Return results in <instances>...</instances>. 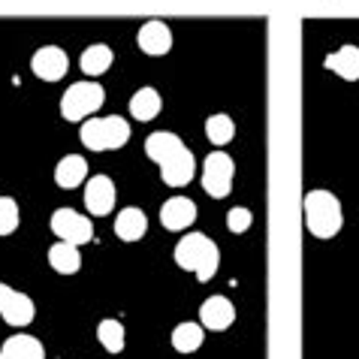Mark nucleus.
<instances>
[{
    "mask_svg": "<svg viewBox=\"0 0 359 359\" xmlns=\"http://www.w3.org/2000/svg\"><path fill=\"white\" fill-rule=\"evenodd\" d=\"M145 154L161 166V178L169 187H184L196 175L194 151L169 130H157L145 139Z\"/></svg>",
    "mask_w": 359,
    "mask_h": 359,
    "instance_id": "nucleus-1",
    "label": "nucleus"
},
{
    "mask_svg": "<svg viewBox=\"0 0 359 359\" xmlns=\"http://www.w3.org/2000/svg\"><path fill=\"white\" fill-rule=\"evenodd\" d=\"M175 263L184 272H194L196 281H212L221 266V251L205 233H187L182 242L175 245Z\"/></svg>",
    "mask_w": 359,
    "mask_h": 359,
    "instance_id": "nucleus-2",
    "label": "nucleus"
},
{
    "mask_svg": "<svg viewBox=\"0 0 359 359\" xmlns=\"http://www.w3.org/2000/svg\"><path fill=\"white\" fill-rule=\"evenodd\" d=\"M305 226L314 238H335L344 226L341 199L329 191H308L305 194Z\"/></svg>",
    "mask_w": 359,
    "mask_h": 359,
    "instance_id": "nucleus-3",
    "label": "nucleus"
},
{
    "mask_svg": "<svg viewBox=\"0 0 359 359\" xmlns=\"http://www.w3.org/2000/svg\"><path fill=\"white\" fill-rule=\"evenodd\" d=\"M79 139L88 151H115L130 142V121L121 115H106V118H91L82 124Z\"/></svg>",
    "mask_w": 359,
    "mask_h": 359,
    "instance_id": "nucleus-4",
    "label": "nucleus"
},
{
    "mask_svg": "<svg viewBox=\"0 0 359 359\" xmlns=\"http://www.w3.org/2000/svg\"><path fill=\"white\" fill-rule=\"evenodd\" d=\"M103 103H106L103 85H97L94 79H85V82H76L64 91L61 115H64V121H85V118L94 115Z\"/></svg>",
    "mask_w": 359,
    "mask_h": 359,
    "instance_id": "nucleus-5",
    "label": "nucleus"
},
{
    "mask_svg": "<svg viewBox=\"0 0 359 359\" xmlns=\"http://www.w3.org/2000/svg\"><path fill=\"white\" fill-rule=\"evenodd\" d=\"M233 175L236 163L226 151H212L203 161V191L212 199H224L233 191Z\"/></svg>",
    "mask_w": 359,
    "mask_h": 359,
    "instance_id": "nucleus-6",
    "label": "nucleus"
},
{
    "mask_svg": "<svg viewBox=\"0 0 359 359\" xmlns=\"http://www.w3.org/2000/svg\"><path fill=\"white\" fill-rule=\"evenodd\" d=\"M52 233L61 238V242L85 245L94 238V224H91V217L79 215L76 208H57L52 215Z\"/></svg>",
    "mask_w": 359,
    "mask_h": 359,
    "instance_id": "nucleus-7",
    "label": "nucleus"
},
{
    "mask_svg": "<svg viewBox=\"0 0 359 359\" xmlns=\"http://www.w3.org/2000/svg\"><path fill=\"white\" fill-rule=\"evenodd\" d=\"M67 52L57 46H43L36 48V55L31 57V69L36 79H43V82H61L64 73H67Z\"/></svg>",
    "mask_w": 359,
    "mask_h": 359,
    "instance_id": "nucleus-8",
    "label": "nucleus"
},
{
    "mask_svg": "<svg viewBox=\"0 0 359 359\" xmlns=\"http://www.w3.org/2000/svg\"><path fill=\"white\" fill-rule=\"evenodd\" d=\"M85 208L94 217H103L115 208V184L109 175H94L85 182Z\"/></svg>",
    "mask_w": 359,
    "mask_h": 359,
    "instance_id": "nucleus-9",
    "label": "nucleus"
},
{
    "mask_svg": "<svg viewBox=\"0 0 359 359\" xmlns=\"http://www.w3.org/2000/svg\"><path fill=\"white\" fill-rule=\"evenodd\" d=\"M199 323L212 332H224L236 323V305L226 296H208L199 308Z\"/></svg>",
    "mask_w": 359,
    "mask_h": 359,
    "instance_id": "nucleus-10",
    "label": "nucleus"
},
{
    "mask_svg": "<svg viewBox=\"0 0 359 359\" xmlns=\"http://www.w3.org/2000/svg\"><path fill=\"white\" fill-rule=\"evenodd\" d=\"M136 46L142 48L145 55L151 57H161V55H169L172 52V31H169V25L163 22H145L142 27H139L136 34Z\"/></svg>",
    "mask_w": 359,
    "mask_h": 359,
    "instance_id": "nucleus-11",
    "label": "nucleus"
},
{
    "mask_svg": "<svg viewBox=\"0 0 359 359\" xmlns=\"http://www.w3.org/2000/svg\"><path fill=\"white\" fill-rule=\"evenodd\" d=\"M196 221V203L187 196H172L161 205V224L169 233H182Z\"/></svg>",
    "mask_w": 359,
    "mask_h": 359,
    "instance_id": "nucleus-12",
    "label": "nucleus"
},
{
    "mask_svg": "<svg viewBox=\"0 0 359 359\" xmlns=\"http://www.w3.org/2000/svg\"><path fill=\"white\" fill-rule=\"evenodd\" d=\"M148 233V217L142 208H136V205H127L118 212L115 217V236L121 238V242H139Z\"/></svg>",
    "mask_w": 359,
    "mask_h": 359,
    "instance_id": "nucleus-13",
    "label": "nucleus"
},
{
    "mask_svg": "<svg viewBox=\"0 0 359 359\" xmlns=\"http://www.w3.org/2000/svg\"><path fill=\"white\" fill-rule=\"evenodd\" d=\"M55 182H57V187H64V191H73V187L88 182V161L82 154L61 157L55 166Z\"/></svg>",
    "mask_w": 359,
    "mask_h": 359,
    "instance_id": "nucleus-14",
    "label": "nucleus"
},
{
    "mask_svg": "<svg viewBox=\"0 0 359 359\" xmlns=\"http://www.w3.org/2000/svg\"><path fill=\"white\" fill-rule=\"evenodd\" d=\"M323 67L329 73L341 76L344 82H359V48L356 46H341L338 52L326 55Z\"/></svg>",
    "mask_w": 359,
    "mask_h": 359,
    "instance_id": "nucleus-15",
    "label": "nucleus"
},
{
    "mask_svg": "<svg viewBox=\"0 0 359 359\" xmlns=\"http://www.w3.org/2000/svg\"><path fill=\"white\" fill-rule=\"evenodd\" d=\"M0 314H4V320L9 326H27V323H34L36 305H34V299L27 293L13 290V293H9V299L4 302V308H0Z\"/></svg>",
    "mask_w": 359,
    "mask_h": 359,
    "instance_id": "nucleus-16",
    "label": "nucleus"
},
{
    "mask_svg": "<svg viewBox=\"0 0 359 359\" xmlns=\"http://www.w3.org/2000/svg\"><path fill=\"white\" fill-rule=\"evenodd\" d=\"M48 266L55 269L57 275H76L82 269V254H79V245L73 242H57L48 248Z\"/></svg>",
    "mask_w": 359,
    "mask_h": 359,
    "instance_id": "nucleus-17",
    "label": "nucleus"
},
{
    "mask_svg": "<svg viewBox=\"0 0 359 359\" xmlns=\"http://www.w3.org/2000/svg\"><path fill=\"white\" fill-rule=\"evenodd\" d=\"M0 359H46V351L34 335H13L0 347Z\"/></svg>",
    "mask_w": 359,
    "mask_h": 359,
    "instance_id": "nucleus-18",
    "label": "nucleus"
},
{
    "mask_svg": "<svg viewBox=\"0 0 359 359\" xmlns=\"http://www.w3.org/2000/svg\"><path fill=\"white\" fill-rule=\"evenodd\" d=\"M115 61V55H112V48H109L106 43H94V46H88L82 57H79V67H82V73L88 79H97V76H103L109 67H112Z\"/></svg>",
    "mask_w": 359,
    "mask_h": 359,
    "instance_id": "nucleus-19",
    "label": "nucleus"
},
{
    "mask_svg": "<svg viewBox=\"0 0 359 359\" xmlns=\"http://www.w3.org/2000/svg\"><path fill=\"white\" fill-rule=\"evenodd\" d=\"M161 109H163V100L157 94V88H151V85L139 88L130 97V115L136 121H151V118L161 115Z\"/></svg>",
    "mask_w": 359,
    "mask_h": 359,
    "instance_id": "nucleus-20",
    "label": "nucleus"
},
{
    "mask_svg": "<svg viewBox=\"0 0 359 359\" xmlns=\"http://www.w3.org/2000/svg\"><path fill=\"white\" fill-rule=\"evenodd\" d=\"M203 323H178L175 329H172V347L178 353H194V351H199L203 347V341H205V332H203Z\"/></svg>",
    "mask_w": 359,
    "mask_h": 359,
    "instance_id": "nucleus-21",
    "label": "nucleus"
},
{
    "mask_svg": "<svg viewBox=\"0 0 359 359\" xmlns=\"http://www.w3.org/2000/svg\"><path fill=\"white\" fill-rule=\"evenodd\" d=\"M233 136H236V121L226 112H217V115L205 118V139L212 145H226Z\"/></svg>",
    "mask_w": 359,
    "mask_h": 359,
    "instance_id": "nucleus-22",
    "label": "nucleus"
},
{
    "mask_svg": "<svg viewBox=\"0 0 359 359\" xmlns=\"http://www.w3.org/2000/svg\"><path fill=\"white\" fill-rule=\"evenodd\" d=\"M97 338H100V344H103L109 353H121V351H124V344H127L124 326H121V320H115V317H109V320H100V326H97Z\"/></svg>",
    "mask_w": 359,
    "mask_h": 359,
    "instance_id": "nucleus-23",
    "label": "nucleus"
},
{
    "mask_svg": "<svg viewBox=\"0 0 359 359\" xmlns=\"http://www.w3.org/2000/svg\"><path fill=\"white\" fill-rule=\"evenodd\" d=\"M18 229V203L13 196H0V236H13Z\"/></svg>",
    "mask_w": 359,
    "mask_h": 359,
    "instance_id": "nucleus-24",
    "label": "nucleus"
},
{
    "mask_svg": "<svg viewBox=\"0 0 359 359\" xmlns=\"http://www.w3.org/2000/svg\"><path fill=\"white\" fill-rule=\"evenodd\" d=\"M254 224V215H251V208H245V205H236V208H229V215H226V229L229 233H248Z\"/></svg>",
    "mask_w": 359,
    "mask_h": 359,
    "instance_id": "nucleus-25",
    "label": "nucleus"
},
{
    "mask_svg": "<svg viewBox=\"0 0 359 359\" xmlns=\"http://www.w3.org/2000/svg\"><path fill=\"white\" fill-rule=\"evenodd\" d=\"M9 293H13V287H6L4 281H0V308H4V302L9 299Z\"/></svg>",
    "mask_w": 359,
    "mask_h": 359,
    "instance_id": "nucleus-26",
    "label": "nucleus"
}]
</instances>
